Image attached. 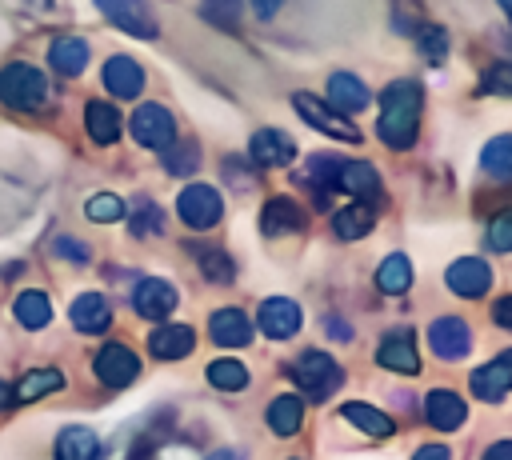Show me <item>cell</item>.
<instances>
[{"instance_id": "cell-14", "label": "cell", "mask_w": 512, "mask_h": 460, "mask_svg": "<svg viewBox=\"0 0 512 460\" xmlns=\"http://www.w3.org/2000/svg\"><path fill=\"white\" fill-rule=\"evenodd\" d=\"M248 156H252V164H260V168H288V164L296 160V144H292L284 132H276V128H260V132H252V140H248Z\"/></svg>"}, {"instance_id": "cell-30", "label": "cell", "mask_w": 512, "mask_h": 460, "mask_svg": "<svg viewBox=\"0 0 512 460\" xmlns=\"http://www.w3.org/2000/svg\"><path fill=\"white\" fill-rule=\"evenodd\" d=\"M60 388H64V372H60V368H32V372L12 388V400L32 404V400H40V396H48V392H60Z\"/></svg>"}, {"instance_id": "cell-43", "label": "cell", "mask_w": 512, "mask_h": 460, "mask_svg": "<svg viewBox=\"0 0 512 460\" xmlns=\"http://www.w3.org/2000/svg\"><path fill=\"white\" fill-rule=\"evenodd\" d=\"M480 92H492V96H512V64H492L480 80Z\"/></svg>"}, {"instance_id": "cell-28", "label": "cell", "mask_w": 512, "mask_h": 460, "mask_svg": "<svg viewBox=\"0 0 512 460\" xmlns=\"http://www.w3.org/2000/svg\"><path fill=\"white\" fill-rule=\"evenodd\" d=\"M84 124H88V136H92L96 144H112V140L120 136V112H116V104H108V100H88Z\"/></svg>"}, {"instance_id": "cell-7", "label": "cell", "mask_w": 512, "mask_h": 460, "mask_svg": "<svg viewBox=\"0 0 512 460\" xmlns=\"http://www.w3.org/2000/svg\"><path fill=\"white\" fill-rule=\"evenodd\" d=\"M96 8L104 12L108 24H116V28L128 32V36L152 40V36L160 32V24H156V16H152V8H148L144 0H96Z\"/></svg>"}, {"instance_id": "cell-38", "label": "cell", "mask_w": 512, "mask_h": 460, "mask_svg": "<svg viewBox=\"0 0 512 460\" xmlns=\"http://www.w3.org/2000/svg\"><path fill=\"white\" fill-rule=\"evenodd\" d=\"M84 216L96 220V224H116V220H124V200L116 192H96L84 204Z\"/></svg>"}, {"instance_id": "cell-13", "label": "cell", "mask_w": 512, "mask_h": 460, "mask_svg": "<svg viewBox=\"0 0 512 460\" xmlns=\"http://www.w3.org/2000/svg\"><path fill=\"white\" fill-rule=\"evenodd\" d=\"M468 384H472L476 400H488V404L504 400L512 392V352H500L496 360H488L484 368H476Z\"/></svg>"}, {"instance_id": "cell-46", "label": "cell", "mask_w": 512, "mask_h": 460, "mask_svg": "<svg viewBox=\"0 0 512 460\" xmlns=\"http://www.w3.org/2000/svg\"><path fill=\"white\" fill-rule=\"evenodd\" d=\"M412 460H452V452L444 444H424V448H416Z\"/></svg>"}, {"instance_id": "cell-51", "label": "cell", "mask_w": 512, "mask_h": 460, "mask_svg": "<svg viewBox=\"0 0 512 460\" xmlns=\"http://www.w3.org/2000/svg\"><path fill=\"white\" fill-rule=\"evenodd\" d=\"M8 404H12V388H8V384H4V380H0V412H4V408H8Z\"/></svg>"}, {"instance_id": "cell-45", "label": "cell", "mask_w": 512, "mask_h": 460, "mask_svg": "<svg viewBox=\"0 0 512 460\" xmlns=\"http://www.w3.org/2000/svg\"><path fill=\"white\" fill-rule=\"evenodd\" d=\"M492 320H496L500 328H508V332H512V296H500V300L492 304Z\"/></svg>"}, {"instance_id": "cell-15", "label": "cell", "mask_w": 512, "mask_h": 460, "mask_svg": "<svg viewBox=\"0 0 512 460\" xmlns=\"http://www.w3.org/2000/svg\"><path fill=\"white\" fill-rule=\"evenodd\" d=\"M100 80H104V88H108L116 100H136L140 88H144V68H140L132 56H108Z\"/></svg>"}, {"instance_id": "cell-36", "label": "cell", "mask_w": 512, "mask_h": 460, "mask_svg": "<svg viewBox=\"0 0 512 460\" xmlns=\"http://www.w3.org/2000/svg\"><path fill=\"white\" fill-rule=\"evenodd\" d=\"M164 152V168L172 172V176H188V172H196L200 168V144L196 140H172L168 148H160Z\"/></svg>"}, {"instance_id": "cell-2", "label": "cell", "mask_w": 512, "mask_h": 460, "mask_svg": "<svg viewBox=\"0 0 512 460\" xmlns=\"http://www.w3.org/2000/svg\"><path fill=\"white\" fill-rule=\"evenodd\" d=\"M288 376H292V384L308 396V400H328L340 384H344V368L328 356V352H320V348H308V352H300L296 360H292V368H288Z\"/></svg>"}, {"instance_id": "cell-40", "label": "cell", "mask_w": 512, "mask_h": 460, "mask_svg": "<svg viewBox=\"0 0 512 460\" xmlns=\"http://www.w3.org/2000/svg\"><path fill=\"white\" fill-rule=\"evenodd\" d=\"M416 48H420L428 60H440V56L448 52V32H444L440 24H424V28H416Z\"/></svg>"}, {"instance_id": "cell-19", "label": "cell", "mask_w": 512, "mask_h": 460, "mask_svg": "<svg viewBox=\"0 0 512 460\" xmlns=\"http://www.w3.org/2000/svg\"><path fill=\"white\" fill-rule=\"evenodd\" d=\"M368 88L360 76L352 72H332L328 76V108H336L340 116H352V112H364L368 108Z\"/></svg>"}, {"instance_id": "cell-16", "label": "cell", "mask_w": 512, "mask_h": 460, "mask_svg": "<svg viewBox=\"0 0 512 460\" xmlns=\"http://www.w3.org/2000/svg\"><path fill=\"white\" fill-rule=\"evenodd\" d=\"M376 360H380L384 368L400 372V376L420 372V352H416V340H412V332H408V328L388 332V336L380 340V348H376Z\"/></svg>"}, {"instance_id": "cell-9", "label": "cell", "mask_w": 512, "mask_h": 460, "mask_svg": "<svg viewBox=\"0 0 512 460\" xmlns=\"http://www.w3.org/2000/svg\"><path fill=\"white\" fill-rule=\"evenodd\" d=\"M428 344H432V352L440 356V360H464L468 356V348H472V328L460 320V316H440V320H432V328H428Z\"/></svg>"}, {"instance_id": "cell-34", "label": "cell", "mask_w": 512, "mask_h": 460, "mask_svg": "<svg viewBox=\"0 0 512 460\" xmlns=\"http://www.w3.org/2000/svg\"><path fill=\"white\" fill-rule=\"evenodd\" d=\"M480 168L492 180H512V136H492L480 152Z\"/></svg>"}, {"instance_id": "cell-49", "label": "cell", "mask_w": 512, "mask_h": 460, "mask_svg": "<svg viewBox=\"0 0 512 460\" xmlns=\"http://www.w3.org/2000/svg\"><path fill=\"white\" fill-rule=\"evenodd\" d=\"M204 460H244L236 448H220V452H212V456H204Z\"/></svg>"}, {"instance_id": "cell-29", "label": "cell", "mask_w": 512, "mask_h": 460, "mask_svg": "<svg viewBox=\"0 0 512 460\" xmlns=\"http://www.w3.org/2000/svg\"><path fill=\"white\" fill-rule=\"evenodd\" d=\"M408 284H412V264H408V256H404V252L384 256L380 268H376V288H380L384 296H404Z\"/></svg>"}, {"instance_id": "cell-48", "label": "cell", "mask_w": 512, "mask_h": 460, "mask_svg": "<svg viewBox=\"0 0 512 460\" xmlns=\"http://www.w3.org/2000/svg\"><path fill=\"white\" fill-rule=\"evenodd\" d=\"M484 460H512V440H496V444L484 452Z\"/></svg>"}, {"instance_id": "cell-6", "label": "cell", "mask_w": 512, "mask_h": 460, "mask_svg": "<svg viewBox=\"0 0 512 460\" xmlns=\"http://www.w3.org/2000/svg\"><path fill=\"white\" fill-rule=\"evenodd\" d=\"M92 368H96V380H100L104 388H128V384L140 376V356H136L128 344L112 340V344H104V348L96 352Z\"/></svg>"}, {"instance_id": "cell-33", "label": "cell", "mask_w": 512, "mask_h": 460, "mask_svg": "<svg viewBox=\"0 0 512 460\" xmlns=\"http://www.w3.org/2000/svg\"><path fill=\"white\" fill-rule=\"evenodd\" d=\"M300 424H304V404H300L296 396H276V400L268 404V428H272L276 436H296Z\"/></svg>"}, {"instance_id": "cell-50", "label": "cell", "mask_w": 512, "mask_h": 460, "mask_svg": "<svg viewBox=\"0 0 512 460\" xmlns=\"http://www.w3.org/2000/svg\"><path fill=\"white\" fill-rule=\"evenodd\" d=\"M132 460H152V444H136L132 448Z\"/></svg>"}, {"instance_id": "cell-41", "label": "cell", "mask_w": 512, "mask_h": 460, "mask_svg": "<svg viewBox=\"0 0 512 460\" xmlns=\"http://www.w3.org/2000/svg\"><path fill=\"white\" fill-rule=\"evenodd\" d=\"M488 248L492 252H512V208L496 212L488 224Z\"/></svg>"}, {"instance_id": "cell-26", "label": "cell", "mask_w": 512, "mask_h": 460, "mask_svg": "<svg viewBox=\"0 0 512 460\" xmlns=\"http://www.w3.org/2000/svg\"><path fill=\"white\" fill-rule=\"evenodd\" d=\"M340 416H344L352 428H360L364 436H392V432H396L392 416L380 412V408H372V404H364V400H348V404L340 408Z\"/></svg>"}, {"instance_id": "cell-20", "label": "cell", "mask_w": 512, "mask_h": 460, "mask_svg": "<svg viewBox=\"0 0 512 460\" xmlns=\"http://www.w3.org/2000/svg\"><path fill=\"white\" fill-rule=\"evenodd\" d=\"M68 316H72L76 332L96 336V332H104V328L112 324V304H108V296H100V292H80V296L72 300Z\"/></svg>"}, {"instance_id": "cell-44", "label": "cell", "mask_w": 512, "mask_h": 460, "mask_svg": "<svg viewBox=\"0 0 512 460\" xmlns=\"http://www.w3.org/2000/svg\"><path fill=\"white\" fill-rule=\"evenodd\" d=\"M52 252L56 256H68V260H76V264H88V244H80V240H72V236H60V240H52Z\"/></svg>"}, {"instance_id": "cell-1", "label": "cell", "mask_w": 512, "mask_h": 460, "mask_svg": "<svg viewBox=\"0 0 512 460\" xmlns=\"http://www.w3.org/2000/svg\"><path fill=\"white\" fill-rule=\"evenodd\" d=\"M420 104H424V88L416 80H392L380 96V116H376V136L388 148H412L416 144V128H420Z\"/></svg>"}, {"instance_id": "cell-35", "label": "cell", "mask_w": 512, "mask_h": 460, "mask_svg": "<svg viewBox=\"0 0 512 460\" xmlns=\"http://www.w3.org/2000/svg\"><path fill=\"white\" fill-rule=\"evenodd\" d=\"M128 212V232L132 236H160L164 232V212L148 200V196H140L132 208H124Z\"/></svg>"}, {"instance_id": "cell-32", "label": "cell", "mask_w": 512, "mask_h": 460, "mask_svg": "<svg viewBox=\"0 0 512 460\" xmlns=\"http://www.w3.org/2000/svg\"><path fill=\"white\" fill-rule=\"evenodd\" d=\"M336 156H308V164L296 172L300 176V184H308V188H316V204H324L328 200V192H332V180H336Z\"/></svg>"}, {"instance_id": "cell-5", "label": "cell", "mask_w": 512, "mask_h": 460, "mask_svg": "<svg viewBox=\"0 0 512 460\" xmlns=\"http://www.w3.org/2000/svg\"><path fill=\"white\" fill-rule=\"evenodd\" d=\"M132 140L140 144V148H168L172 140H176V120H172V112L164 108V104H140L136 112H132Z\"/></svg>"}, {"instance_id": "cell-47", "label": "cell", "mask_w": 512, "mask_h": 460, "mask_svg": "<svg viewBox=\"0 0 512 460\" xmlns=\"http://www.w3.org/2000/svg\"><path fill=\"white\" fill-rule=\"evenodd\" d=\"M280 4H284V0H252V12H256L260 20H272V16L280 12Z\"/></svg>"}, {"instance_id": "cell-52", "label": "cell", "mask_w": 512, "mask_h": 460, "mask_svg": "<svg viewBox=\"0 0 512 460\" xmlns=\"http://www.w3.org/2000/svg\"><path fill=\"white\" fill-rule=\"evenodd\" d=\"M500 4H504V8H508V16H512V0H500Z\"/></svg>"}, {"instance_id": "cell-24", "label": "cell", "mask_w": 512, "mask_h": 460, "mask_svg": "<svg viewBox=\"0 0 512 460\" xmlns=\"http://www.w3.org/2000/svg\"><path fill=\"white\" fill-rule=\"evenodd\" d=\"M56 460H100V436L88 424H68L52 448Z\"/></svg>"}, {"instance_id": "cell-42", "label": "cell", "mask_w": 512, "mask_h": 460, "mask_svg": "<svg viewBox=\"0 0 512 460\" xmlns=\"http://www.w3.org/2000/svg\"><path fill=\"white\" fill-rule=\"evenodd\" d=\"M204 16L220 28H236L240 24V0H204Z\"/></svg>"}, {"instance_id": "cell-25", "label": "cell", "mask_w": 512, "mask_h": 460, "mask_svg": "<svg viewBox=\"0 0 512 460\" xmlns=\"http://www.w3.org/2000/svg\"><path fill=\"white\" fill-rule=\"evenodd\" d=\"M88 64V40L80 36H56L48 48V68L60 76H80Z\"/></svg>"}, {"instance_id": "cell-4", "label": "cell", "mask_w": 512, "mask_h": 460, "mask_svg": "<svg viewBox=\"0 0 512 460\" xmlns=\"http://www.w3.org/2000/svg\"><path fill=\"white\" fill-rule=\"evenodd\" d=\"M176 212L188 228H216L224 216V196L212 184H188L176 196Z\"/></svg>"}, {"instance_id": "cell-31", "label": "cell", "mask_w": 512, "mask_h": 460, "mask_svg": "<svg viewBox=\"0 0 512 460\" xmlns=\"http://www.w3.org/2000/svg\"><path fill=\"white\" fill-rule=\"evenodd\" d=\"M12 316L24 324V328H48V320H52V300L40 292V288H28V292H20L16 296V304H12Z\"/></svg>"}, {"instance_id": "cell-23", "label": "cell", "mask_w": 512, "mask_h": 460, "mask_svg": "<svg viewBox=\"0 0 512 460\" xmlns=\"http://www.w3.org/2000/svg\"><path fill=\"white\" fill-rule=\"evenodd\" d=\"M260 228L264 236H288V232H300L304 228V212L292 196H272L260 212Z\"/></svg>"}, {"instance_id": "cell-17", "label": "cell", "mask_w": 512, "mask_h": 460, "mask_svg": "<svg viewBox=\"0 0 512 460\" xmlns=\"http://www.w3.org/2000/svg\"><path fill=\"white\" fill-rule=\"evenodd\" d=\"M332 188H340L352 200H364V196H376L380 192V172L368 160H340Z\"/></svg>"}, {"instance_id": "cell-27", "label": "cell", "mask_w": 512, "mask_h": 460, "mask_svg": "<svg viewBox=\"0 0 512 460\" xmlns=\"http://www.w3.org/2000/svg\"><path fill=\"white\" fill-rule=\"evenodd\" d=\"M372 224H376V208L364 204V200H352L348 208H340V212L332 216V228H336L340 240H360V236L372 232Z\"/></svg>"}, {"instance_id": "cell-3", "label": "cell", "mask_w": 512, "mask_h": 460, "mask_svg": "<svg viewBox=\"0 0 512 460\" xmlns=\"http://www.w3.org/2000/svg\"><path fill=\"white\" fill-rule=\"evenodd\" d=\"M0 100H4L8 108H16V112H36V108H44V100H48V80H44V72L32 68V64H24V60L4 64V68H0Z\"/></svg>"}, {"instance_id": "cell-12", "label": "cell", "mask_w": 512, "mask_h": 460, "mask_svg": "<svg viewBox=\"0 0 512 460\" xmlns=\"http://www.w3.org/2000/svg\"><path fill=\"white\" fill-rule=\"evenodd\" d=\"M256 320H260V332H264V336L288 340V336L300 332V304L288 300V296H268V300L260 304Z\"/></svg>"}, {"instance_id": "cell-39", "label": "cell", "mask_w": 512, "mask_h": 460, "mask_svg": "<svg viewBox=\"0 0 512 460\" xmlns=\"http://www.w3.org/2000/svg\"><path fill=\"white\" fill-rule=\"evenodd\" d=\"M196 256H200V272H204L212 284H228V280L236 276V268H232V256H228V252H220V248H200Z\"/></svg>"}, {"instance_id": "cell-11", "label": "cell", "mask_w": 512, "mask_h": 460, "mask_svg": "<svg viewBox=\"0 0 512 460\" xmlns=\"http://www.w3.org/2000/svg\"><path fill=\"white\" fill-rule=\"evenodd\" d=\"M176 304H180L176 284H168V280H160V276H148V280H140V284L132 288V308H136L144 320H164Z\"/></svg>"}, {"instance_id": "cell-18", "label": "cell", "mask_w": 512, "mask_h": 460, "mask_svg": "<svg viewBox=\"0 0 512 460\" xmlns=\"http://www.w3.org/2000/svg\"><path fill=\"white\" fill-rule=\"evenodd\" d=\"M424 416H428L432 428H440V432H456V428L468 420V404H464L452 388H432L428 400H424Z\"/></svg>"}, {"instance_id": "cell-22", "label": "cell", "mask_w": 512, "mask_h": 460, "mask_svg": "<svg viewBox=\"0 0 512 460\" xmlns=\"http://www.w3.org/2000/svg\"><path fill=\"white\" fill-rule=\"evenodd\" d=\"M208 332L220 348H244L252 340V320L240 308H216L208 320Z\"/></svg>"}, {"instance_id": "cell-37", "label": "cell", "mask_w": 512, "mask_h": 460, "mask_svg": "<svg viewBox=\"0 0 512 460\" xmlns=\"http://www.w3.org/2000/svg\"><path fill=\"white\" fill-rule=\"evenodd\" d=\"M208 384L220 388V392H240L248 384V368L240 360H232V356H220V360L208 364Z\"/></svg>"}, {"instance_id": "cell-21", "label": "cell", "mask_w": 512, "mask_h": 460, "mask_svg": "<svg viewBox=\"0 0 512 460\" xmlns=\"http://www.w3.org/2000/svg\"><path fill=\"white\" fill-rule=\"evenodd\" d=\"M196 348V332L188 324H160L148 336V352L156 360H184Z\"/></svg>"}, {"instance_id": "cell-10", "label": "cell", "mask_w": 512, "mask_h": 460, "mask_svg": "<svg viewBox=\"0 0 512 460\" xmlns=\"http://www.w3.org/2000/svg\"><path fill=\"white\" fill-rule=\"evenodd\" d=\"M444 284H448L456 296L476 300V296H484V292L492 288V268H488L480 256H460L456 264H448Z\"/></svg>"}, {"instance_id": "cell-8", "label": "cell", "mask_w": 512, "mask_h": 460, "mask_svg": "<svg viewBox=\"0 0 512 460\" xmlns=\"http://www.w3.org/2000/svg\"><path fill=\"white\" fill-rule=\"evenodd\" d=\"M292 104H296V112H300V116H304L312 128H320L324 136H336V140H348V144L364 140V136H360V128H356L348 116H340L336 108L320 104L316 96H308V92H296V96H292Z\"/></svg>"}]
</instances>
